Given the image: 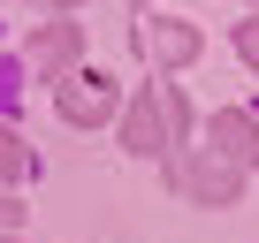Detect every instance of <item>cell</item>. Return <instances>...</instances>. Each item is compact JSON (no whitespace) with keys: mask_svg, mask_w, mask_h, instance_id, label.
Listing matches in <instances>:
<instances>
[{"mask_svg":"<svg viewBox=\"0 0 259 243\" xmlns=\"http://www.w3.org/2000/svg\"><path fill=\"white\" fill-rule=\"evenodd\" d=\"M206 137H213V152L229 160V167H259V114H236V106H221L213 122H206Z\"/></svg>","mask_w":259,"mask_h":243,"instance_id":"cell-3","label":"cell"},{"mask_svg":"<svg viewBox=\"0 0 259 243\" xmlns=\"http://www.w3.org/2000/svg\"><path fill=\"white\" fill-rule=\"evenodd\" d=\"M23 175H31V145L16 130H0V183H23Z\"/></svg>","mask_w":259,"mask_h":243,"instance_id":"cell-7","label":"cell"},{"mask_svg":"<svg viewBox=\"0 0 259 243\" xmlns=\"http://www.w3.org/2000/svg\"><path fill=\"white\" fill-rule=\"evenodd\" d=\"M236 53H244V61H251V69H259V16H251V23H244V31H236Z\"/></svg>","mask_w":259,"mask_h":243,"instance_id":"cell-8","label":"cell"},{"mask_svg":"<svg viewBox=\"0 0 259 243\" xmlns=\"http://www.w3.org/2000/svg\"><path fill=\"white\" fill-rule=\"evenodd\" d=\"M153 53H160V61H191V53H198V31H191V23H153Z\"/></svg>","mask_w":259,"mask_h":243,"instance_id":"cell-6","label":"cell"},{"mask_svg":"<svg viewBox=\"0 0 259 243\" xmlns=\"http://www.w3.org/2000/svg\"><path fill=\"white\" fill-rule=\"evenodd\" d=\"M16 220H23V205H16V198H8V190H0V235H8V228H16Z\"/></svg>","mask_w":259,"mask_h":243,"instance_id":"cell-9","label":"cell"},{"mask_svg":"<svg viewBox=\"0 0 259 243\" xmlns=\"http://www.w3.org/2000/svg\"><path fill=\"white\" fill-rule=\"evenodd\" d=\"M46 8H76V0H46Z\"/></svg>","mask_w":259,"mask_h":243,"instance_id":"cell-10","label":"cell"},{"mask_svg":"<svg viewBox=\"0 0 259 243\" xmlns=\"http://www.w3.org/2000/svg\"><path fill=\"white\" fill-rule=\"evenodd\" d=\"M0 243H16V235H0Z\"/></svg>","mask_w":259,"mask_h":243,"instance_id":"cell-11","label":"cell"},{"mask_svg":"<svg viewBox=\"0 0 259 243\" xmlns=\"http://www.w3.org/2000/svg\"><path fill=\"white\" fill-rule=\"evenodd\" d=\"M61 114L76 122V130L107 122V114H114V84H107V76H69V84H61Z\"/></svg>","mask_w":259,"mask_h":243,"instance_id":"cell-4","label":"cell"},{"mask_svg":"<svg viewBox=\"0 0 259 243\" xmlns=\"http://www.w3.org/2000/svg\"><path fill=\"white\" fill-rule=\"evenodd\" d=\"M168 183H176L191 205H236L244 167H229L221 152H198V160H176V167H168Z\"/></svg>","mask_w":259,"mask_h":243,"instance_id":"cell-2","label":"cell"},{"mask_svg":"<svg viewBox=\"0 0 259 243\" xmlns=\"http://www.w3.org/2000/svg\"><path fill=\"white\" fill-rule=\"evenodd\" d=\"M183 130H191V99L176 84H145L138 99H130V114H122V145L130 152H160L168 137L183 145Z\"/></svg>","mask_w":259,"mask_h":243,"instance_id":"cell-1","label":"cell"},{"mask_svg":"<svg viewBox=\"0 0 259 243\" xmlns=\"http://www.w3.org/2000/svg\"><path fill=\"white\" fill-rule=\"evenodd\" d=\"M76 46H84V38H76V23H46V31L31 38V61H38V69H69V61H76Z\"/></svg>","mask_w":259,"mask_h":243,"instance_id":"cell-5","label":"cell"}]
</instances>
